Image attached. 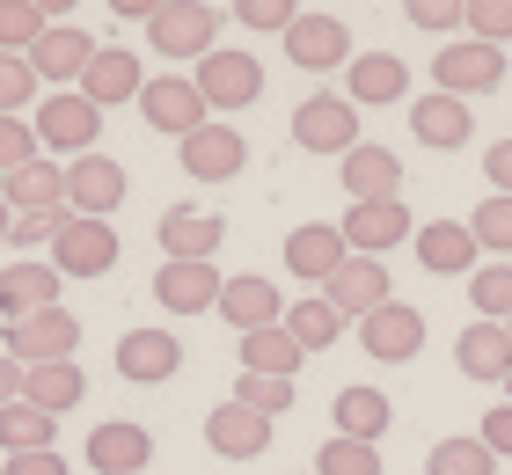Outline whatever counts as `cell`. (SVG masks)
<instances>
[{"instance_id":"6da1fadb","label":"cell","mask_w":512,"mask_h":475,"mask_svg":"<svg viewBox=\"0 0 512 475\" xmlns=\"http://www.w3.org/2000/svg\"><path fill=\"white\" fill-rule=\"evenodd\" d=\"M220 8H205V0H161V8L147 15V44L161 59H213L220 52Z\"/></svg>"},{"instance_id":"7a4b0ae2","label":"cell","mask_w":512,"mask_h":475,"mask_svg":"<svg viewBox=\"0 0 512 475\" xmlns=\"http://www.w3.org/2000/svg\"><path fill=\"white\" fill-rule=\"evenodd\" d=\"M30 132H37V147H52V154H96V132H103V110L88 103L81 88H66V95H37V117H30Z\"/></svg>"},{"instance_id":"3957f363","label":"cell","mask_w":512,"mask_h":475,"mask_svg":"<svg viewBox=\"0 0 512 475\" xmlns=\"http://www.w3.org/2000/svg\"><path fill=\"white\" fill-rule=\"evenodd\" d=\"M505 81V52L498 44H476V37H454L432 52V88L454 95V103H469V95H491Z\"/></svg>"},{"instance_id":"277c9868","label":"cell","mask_w":512,"mask_h":475,"mask_svg":"<svg viewBox=\"0 0 512 475\" xmlns=\"http://www.w3.org/2000/svg\"><path fill=\"white\" fill-rule=\"evenodd\" d=\"M191 81H198V95H205V110H227V117H235V110H249L256 95H264V59H256V52H235V44H220L213 59H198Z\"/></svg>"},{"instance_id":"5b68a950","label":"cell","mask_w":512,"mask_h":475,"mask_svg":"<svg viewBox=\"0 0 512 475\" xmlns=\"http://www.w3.org/2000/svg\"><path fill=\"white\" fill-rule=\"evenodd\" d=\"M74 344H81V315H74V307H44V315L8 322V359H15L22 373L74 359Z\"/></svg>"},{"instance_id":"8992f818","label":"cell","mask_w":512,"mask_h":475,"mask_svg":"<svg viewBox=\"0 0 512 475\" xmlns=\"http://www.w3.org/2000/svg\"><path fill=\"white\" fill-rule=\"evenodd\" d=\"M139 117H147L154 132H169V139H191L213 125V110H205V95L191 74H154L147 88H139Z\"/></svg>"},{"instance_id":"52a82bcc","label":"cell","mask_w":512,"mask_h":475,"mask_svg":"<svg viewBox=\"0 0 512 475\" xmlns=\"http://www.w3.org/2000/svg\"><path fill=\"white\" fill-rule=\"evenodd\" d=\"M154 242H161L169 264H213L220 242H227V220H220V212H205V205H169L154 220Z\"/></svg>"},{"instance_id":"ba28073f","label":"cell","mask_w":512,"mask_h":475,"mask_svg":"<svg viewBox=\"0 0 512 475\" xmlns=\"http://www.w3.org/2000/svg\"><path fill=\"white\" fill-rule=\"evenodd\" d=\"M293 147L300 154H352L359 147V110L344 103V95H308V103L293 110Z\"/></svg>"},{"instance_id":"9c48e42d","label":"cell","mask_w":512,"mask_h":475,"mask_svg":"<svg viewBox=\"0 0 512 475\" xmlns=\"http://www.w3.org/2000/svg\"><path fill=\"white\" fill-rule=\"evenodd\" d=\"M103 44L81 30V22H52V30H44L37 44H30V74L44 81V88H81V74H88V59H96Z\"/></svg>"},{"instance_id":"30bf717a","label":"cell","mask_w":512,"mask_h":475,"mask_svg":"<svg viewBox=\"0 0 512 475\" xmlns=\"http://www.w3.org/2000/svg\"><path fill=\"white\" fill-rule=\"evenodd\" d=\"M52 271L59 278H103L118 271V227L110 220H66L52 242Z\"/></svg>"},{"instance_id":"8fae6325","label":"cell","mask_w":512,"mask_h":475,"mask_svg":"<svg viewBox=\"0 0 512 475\" xmlns=\"http://www.w3.org/2000/svg\"><path fill=\"white\" fill-rule=\"evenodd\" d=\"M110 366H118L132 388H161V380L183 373V344H176V329H125L118 351H110Z\"/></svg>"},{"instance_id":"7c38bea8","label":"cell","mask_w":512,"mask_h":475,"mask_svg":"<svg viewBox=\"0 0 512 475\" xmlns=\"http://www.w3.org/2000/svg\"><path fill=\"white\" fill-rule=\"evenodd\" d=\"M118 205H125V169L110 154L66 161V212H74V220H110Z\"/></svg>"},{"instance_id":"4fadbf2b","label":"cell","mask_w":512,"mask_h":475,"mask_svg":"<svg viewBox=\"0 0 512 475\" xmlns=\"http://www.w3.org/2000/svg\"><path fill=\"white\" fill-rule=\"evenodd\" d=\"M359 344H366V359H374V366H410L417 351H425V315H417L410 300H388L381 315L359 322Z\"/></svg>"},{"instance_id":"5bb4252c","label":"cell","mask_w":512,"mask_h":475,"mask_svg":"<svg viewBox=\"0 0 512 475\" xmlns=\"http://www.w3.org/2000/svg\"><path fill=\"white\" fill-rule=\"evenodd\" d=\"M286 59L300 74H337V66H352V30H344L337 15H293Z\"/></svg>"},{"instance_id":"9a60e30c","label":"cell","mask_w":512,"mask_h":475,"mask_svg":"<svg viewBox=\"0 0 512 475\" xmlns=\"http://www.w3.org/2000/svg\"><path fill=\"white\" fill-rule=\"evenodd\" d=\"M322 300H330L344 322L381 315V307L395 300V293H388V264H381V256H344V271H337L330 285H322Z\"/></svg>"},{"instance_id":"2e32d148","label":"cell","mask_w":512,"mask_h":475,"mask_svg":"<svg viewBox=\"0 0 512 475\" xmlns=\"http://www.w3.org/2000/svg\"><path fill=\"white\" fill-rule=\"evenodd\" d=\"M88 468L96 475H147V461H154V432L147 424H132V417H110V424H96L88 432Z\"/></svg>"},{"instance_id":"e0dca14e","label":"cell","mask_w":512,"mask_h":475,"mask_svg":"<svg viewBox=\"0 0 512 475\" xmlns=\"http://www.w3.org/2000/svg\"><path fill=\"white\" fill-rule=\"evenodd\" d=\"M213 315L235 329V337H256V329H278V322H286V300H278V285H271V278L242 271V278H227V293H220Z\"/></svg>"},{"instance_id":"ac0fdd59","label":"cell","mask_w":512,"mask_h":475,"mask_svg":"<svg viewBox=\"0 0 512 475\" xmlns=\"http://www.w3.org/2000/svg\"><path fill=\"white\" fill-rule=\"evenodd\" d=\"M410 139L432 147V154H461L476 139V110L454 103V95H417L410 103Z\"/></svg>"},{"instance_id":"d6986e66","label":"cell","mask_w":512,"mask_h":475,"mask_svg":"<svg viewBox=\"0 0 512 475\" xmlns=\"http://www.w3.org/2000/svg\"><path fill=\"white\" fill-rule=\"evenodd\" d=\"M395 242H417L403 198H388V205H352V212H344V249H352V256H388Z\"/></svg>"},{"instance_id":"ffe728a7","label":"cell","mask_w":512,"mask_h":475,"mask_svg":"<svg viewBox=\"0 0 512 475\" xmlns=\"http://www.w3.org/2000/svg\"><path fill=\"white\" fill-rule=\"evenodd\" d=\"M410 95V66L395 52H359L344 66V103L352 110H381V103H403Z\"/></svg>"},{"instance_id":"44dd1931","label":"cell","mask_w":512,"mask_h":475,"mask_svg":"<svg viewBox=\"0 0 512 475\" xmlns=\"http://www.w3.org/2000/svg\"><path fill=\"white\" fill-rule=\"evenodd\" d=\"M337 176H344V198L352 205H388L395 190H403V154H388V147H359L337 161Z\"/></svg>"},{"instance_id":"7402d4cb","label":"cell","mask_w":512,"mask_h":475,"mask_svg":"<svg viewBox=\"0 0 512 475\" xmlns=\"http://www.w3.org/2000/svg\"><path fill=\"white\" fill-rule=\"evenodd\" d=\"M242 161H249V139H242L235 125H220V117H213L205 132L183 139V169H191L198 183H235Z\"/></svg>"},{"instance_id":"603a6c76","label":"cell","mask_w":512,"mask_h":475,"mask_svg":"<svg viewBox=\"0 0 512 475\" xmlns=\"http://www.w3.org/2000/svg\"><path fill=\"white\" fill-rule=\"evenodd\" d=\"M476 234L469 220H425L417 227V264H425L432 278H476Z\"/></svg>"},{"instance_id":"cb8c5ba5","label":"cell","mask_w":512,"mask_h":475,"mask_svg":"<svg viewBox=\"0 0 512 475\" xmlns=\"http://www.w3.org/2000/svg\"><path fill=\"white\" fill-rule=\"evenodd\" d=\"M227 293V278L213 264H161L154 271V300L169 307V315H213Z\"/></svg>"},{"instance_id":"d4e9b609","label":"cell","mask_w":512,"mask_h":475,"mask_svg":"<svg viewBox=\"0 0 512 475\" xmlns=\"http://www.w3.org/2000/svg\"><path fill=\"white\" fill-rule=\"evenodd\" d=\"M454 366L469 380H483V388H505V380H512V329L505 322L461 329V337H454Z\"/></svg>"},{"instance_id":"484cf974","label":"cell","mask_w":512,"mask_h":475,"mask_svg":"<svg viewBox=\"0 0 512 475\" xmlns=\"http://www.w3.org/2000/svg\"><path fill=\"white\" fill-rule=\"evenodd\" d=\"M139 88H147V74H139V52H125V44H103V52L88 59V74H81V95H88L96 110L139 103Z\"/></svg>"},{"instance_id":"4316f807","label":"cell","mask_w":512,"mask_h":475,"mask_svg":"<svg viewBox=\"0 0 512 475\" xmlns=\"http://www.w3.org/2000/svg\"><path fill=\"white\" fill-rule=\"evenodd\" d=\"M344 256H352V249H344V227H293L286 234V271L293 278H308V285H330L337 271H344Z\"/></svg>"},{"instance_id":"83f0119b","label":"cell","mask_w":512,"mask_h":475,"mask_svg":"<svg viewBox=\"0 0 512 475\" xmlns=\"http://www.w3.org/2000/svg\"><path fill=\"white\" fill-rule=\"evenodd\" d=\"M205 446H213L220 461H256L271 446V417L242 410V402H220V410L205 417Z\"/></svg>"},{"instance_id":"f1b7e54d","label":"cell","mask_w":512,"mask_h":475,"mask_svg":"<svg viewBox=\"0 0 512 475\" xmlns=\"http://www.w3.org/2000/svg\"><path fill=\"white\" fill-rule=\"evenodd\" d=\"M44 307H59V271H52V264L22 256L15 271H0V315H8V322L44 315Z\"/></svg>"},{"instance_id":"f546056e","label":"cell","mask_w":512,"mask_h":475,"mask_svg":"<svg viewBox=\"0 0 512 475\" xmlns=\"http://www.w3.org/2000/svg\"><path fill=\"white\" fill-rule=\"evenodd\" d=\"M0 198H8V212H59L66 205V169L52 154H37V161H22V169L0 183Z\"/></svg>"},{"instance_id":"4dcf8cb0","label":"cell","mask_w":512,"mask_h":475,"mask_svg":"<svg viewBox=\"0 0 512 475\" xmlns=\"http://www.w3.org/2000/svg\"><path fill=\"white\" fill-rule=\"evenodd\" d=\"M330 417H337V439L381 446V432L395 424V402H388L381 388H337V402H330Z\"/></svg>"},{"instance_id":"1f68e13d","label":"cell","mask_w":512,"mask_h":475,"mask_svg":"<svg viewBox=\"0 0 512 475\" xmlns=\"http://www.w3.org/2000/svg\"><path fill=\"white\" fill-rule=\"evenodd\" d=\"M81 395H88V380H81L74 359H59V366H30V373H22V402H30V410H44V417H66Z\"/></svg>"},{"instance_id":"d6a6232c","label":"cell","mask_w":512,"mask_h":475,"mask_svg":"<svg viewBox=\"0 0 512 475\" xmlns=\"http://www.w3.org/2000/svg\"><path fill=\"white\" fill-rule=\"evenodd\" d=\"M0 446H8V461L15 454H52L59 446V417L30 410V402H8V410H0Z\"/></svg>"},{"instance_id":"836d02e7","label":"cell","mask_w":512,"mask_h":475,"mask_svg":"<svg viewBox=\"0 0 512 475\" xmlns=\"http://www.w3.org/2000/svg\"><path fill=\"white\" fill-rule=\"evenodd\" d=\"M300 351L286 329H256V337H242V373H264V380H293L300 373Z\"/></svg>"},{"instance_id":"e575fe53","label":"cell","mask_w":512,"mask_h":475,"mask_svg":"<svg viewBox=\"0 0 512 475\" xmlns=\"http://www.w3.org/2000/svg\"><path fill=\"white\" fill-rule=\"evenodd\" d=\"M278 329H286V337H293L300 351H330V344L344 337V315H337L330 300H293V307H286V322H278Z\"/></svg>"},{"instance_id":"d590c367","label":"cell","mask_w":512,"mask_h":475,"mask_svg":"<svg viewBox=\"0 0 512 475\" xmlns=\"http://www.w3.org/2000/svg\"><path fill=\"white\" fill-rule=\"evenodd\" d=\"M52 30V15L37 8V0H0V52L8 59H30V44Z\"/></svg>"},{"instance_id":"8d00e7d4","label":"cell","mask_w":512,"mask_h":475,"mask_svg":"<svg viewBox=\"0 0 512 475\" xmlns=\"http://www.w3.org/2000/svg\"><path fill=\"white\" fill-rule=\"evenodd\" d=\"M425 475H498V454L483 439H439L425 454Z\"/></svg>"},{"instance_id":"74e56055","label":"cell","mask_w":512,"mask_h":475,"mask_svg":"<svg viewBox=\"0 0 512 475\" xmlns=\"http://www.w3.org/2000/svg\"><path fill=\"white\" fill-rule=\"evenodd\" d=\"M469 307H476V322H512V264H476Z\"/></svg>"},{"instance_id":"f35d334b","label":"cell","mask_w":512,"mask_h":475,"mask_svg":"<svg viewBox=\"0 0 512 475\" xmlns=\"http://www.w3.org/2000/svg\"><path fill=\"white\" fill-rule=\"evenodd\" d=\"M469 234H476V249H491V256H512V198H483L476 212H469Z\"/></svg>"},{"instance_id":"ab89813d","label":"cell","mask_w":512,"mask_h":475,"mask_svg":"<svg viewBox=\"0 0 512 475\" xmlns=\"http://www.w3.org/2000/svg\"><path fill=\"white\" fill-rule=\"evenodd\" d=\"M315 475H381V446H359V439H330L315 454Z\"/></svg>"},{"instance_id":"60d3db41","label":"cell","mask_w":512,"mask_h":475,"mask_svg":"<svg viewBox=\"0 0 512 475\" xmlns=\"http://www.w3.org/2000/svg\"><path fill=\"white\" fill-rule=\"evenodd\" d=\"M235 402H242V410H256V417H286V410H293V380L242 373V380H235Z\"/></svg>"},{"instance_id":"b9f144b4","label":"cell","mask_w":512,"mask_h":475,"mask_svg":"<svg viewBox=\"0 0 512 475\" xmlns=\"http://www.w3.org/2000/svg\"><path fill=\"white\" fill-rule=\"evenodd\" d=\"M37 74H30V59H8L0 52V117H22V103H37Z\"/></svg>"},{"instance_id":"7bdbcfd3","label":"cell","mask_w":512,"mask_h":475,"mask_svg":"<svg viewBox=\"0 0 512 475\" xmlns=\"http://www.w3.org/2000/svg\"><path fill=\"white\" fill-rule=\"evenodd\" d=\"M66 220H74V212H15V220H8V242H15V249H52Z\"/></svg>"},{"instance_id":"ee69618b","label":"cell","mask_w":512,"mask_h":475,"mask_svg":"<svg viewBox=\"0 0 512 475\" xmlns=\"http://www.w3.org/2000/svg\"><path fill=\"white\" fill-rule=\"evenodd\" d=\"M469 37L505 52V37H512V0H469Z\"/></svg>"},{"instance_id":"f6af8a7d","label":"cell","mask_w":512,"mask_h":475,"mask_svg":"<svg viewBox=\"0 0 512 475\" xmlns=\"http://www.w3.org/2000/svg\"><path fill=\"white\" fill-rule=\"evenodd\" d=\"M22 161H37V132L22 117H0V183H8Z\"/></svg>"},{"instance_id":"bcb514c9","label":"cell","mask_w":512,"mask_h":475,"mask_svg":"<svg viewBox=\"0 0 512 475\" xmlns=\"http://www.w3.org/2000/svg\"><path fill=\"white\" fill-rule=\"evenodd\" d=\"M235 15H242V30H264V37H286L300 8H293V0H242V8H235Z\"/></svg>"},{"instance_id":"7dc6e473","label":"cell","mask_w":512,"mask_h":475,"mask_svg":"<svg viewBox=\"0 0 512 475\" xmlns=\"http://www.w3.org/2000/svg\"><path fill=\"white\" fill-rule=\"evenodd\" d=\"M410 30H432V37L469 30V8H454V0H410Z\"/></svg>"},{"instance_id":"c3c4849f","label":"cell","mask_w":512,"mask_h":475,"mask_svg":"<svg viewBox=\"0 0 512 475\" xmlns=\"http://www.w3.org/2000/svg\"><path fill=\"white\" fill-rule=\"evenodd\" d=\"M476 439H483V446H491V454H498V461H512V402H498V410H491V417H483V432H476Z\"/></svg>"},{"instance_id":"681fc988","label":"cell","mask_w":512,"mask_h":475,"mask_svg":"<svg viewBox=\"0 0 512 475\" xmlns=\"http://www.w3.org/2000/svg\"><path fill=\"white\" fill-rule=\"evenodd\" d=\"M483 176H491V190H498V198H512V132L498 139L491 154H483Z\"/></svg>"},{"instance_id":"f907efd6","label":"cell","mask_w":512,"mask_h":475,"mask_svg":"<svg viewBox=\"0 0 512 475\" xmlns=\"http://www.w3.org/2000/svg\"><path fill=\"white\" fill-rule=\"evenodd\" d=\"M0 475H66V461H59V446H52V454H15Z\"/></svg>"},{"instance_id":"816d5d0a","label":"cell","mask_w":512,"mask_h":475,"mask_svg":"<svg viewBox=\"0 0 512 475\" xmlns=\"http://www.w3.org/2000/svg\"><path fill=\"white\" fill-rule=\"evenodd\" d=\"M8 402H22V366L0 351V410H8Z\"/></svg>"},{"instance_id":"f5cc1de1","label":"cell","mask_w":512,"mask_h":475,"mask_svg":"<svg viewBox=\"0 0 512 475\" xmlns=\"http://www.w3.org/2000/svg\"><path fill=\"white\" fill-rule=\"evenodd\" d=\"M8 220H15V212H8V198H0V242H8Z\"/></svg>"},{"instance_id":"db71d44e","label":"cell","mask_w":512,"mask_h":475,"mask_svg":"<svg viewBox=\"0 0 512 475\" xmlns=\"http://www.w3.org/2000/svg\"><path fill=\"white\" fill-rule=\"evenodd\" d=\"M505 402H512V380H505Z\"/></svg>"},{"instance_id":"11a10c76","label":"cell","mask_w":512,"mask_h":475,"mask_svg":"<svg viewBox=\"0 0 512 475\" xmlns=\"http://www.w3.org/2000/svg\"><path fill=\"white\" fill-rule=\"evenodd\" d=\"M505 329H512V322H505Z\"/></svg>"}]
</instances>
